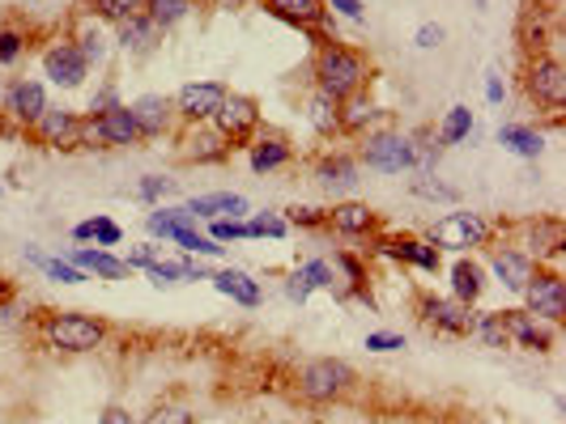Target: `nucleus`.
Segmentation results:
<instances>
[{
  "label": "nucleus",
  "mask_w": 566,
  "mask_h": 424,
  "mask_svg": "<svg viewBox=\"0 0 566 424\" xmlns=\"http://www.w3.org/2000/svg\"><path fill=\"white\" fill-rule=\"evenodd\" d=\"M499 141L507 144L512 153H519V157H541V149H545L541 132H537V128H524V124H503V128H499Z\"/></svg>",
  "instance_id": "72a5a7b5"
},
{
  "label": "nucleus",
  "mask_w": 566,
  "mask_h": 424,
  "mask_svg": "<svg viewBox=\"0 0 566 424\" xmlns=\"http://www.w3.org/2000/svg\"><path fill=\"white\" fill-rule=\"evenodd\" d=\"M39 331H43L48 348L68 352V357H86L106 344V323L95 314H81V310H43Z\"/></svg>",
  "instance_id": "f03ea898"
},
{
  "label": "nucleus",
  "mask_w": 566,
  "mask_h": 424,
  "mask_svg": "<svg viewBox=\"0 0 566 424\" xmlns=\"http://www.w3.org/2000/svg\"><path fill=\"white\" fill-rule=\"evenodd\" d=\"M30 259H35V264H39V268H43V272H48L52 281H60V284H81L86 281V272H81V268H73V264H64V259H43V255H35V250H30Z\"/></svg>",
  "instance_id": "a19ab883"
},
{
  "label": "nucleus",
  "mask_w": 566,
  "mask_h": 424,
  "mask_svg": "<svg viewBox=\"0 0 566 424\" xmlns=\"http://www.w3.org/2000/svg\"><path fill=\"white\" fill-rule=\"evenodd\" d=\"M524 310L541 323H563L566 319V281L558 268H532V277L524 284Z\"/></svg>",
  "instance_id": "0eeeda50"
},
{
  "label": "nucleus",
  "mask_w": 566,
  "mask_h": 424,
  "mask_svg": "<svg viewBox=\"0 0 566 424\" xmlns=\"http://www.w3.org/2000/svg\"><path fill=\"white\" fill-rule=\"evenodd\" d=\"M524 94L537 111H550L554 119L566 111V64L550 51L528 55L524 64Z\"/></svg>",
  "instance_id": "7ed1b4c3"
},
{
  "label": "nucleus",
  "mask_w": 566,
  "mask_h": 424,
  "mask_svg": "<svg viewBox=\"0 0 566 424\" xmlns=\"http://www.w3.org/2000/svg\"><path fill=\"white\" fill-rule=\"evenodd\" d=\"M370 250L397 259V264H410L417 272H439V250L426 242V237H413V234H375L370 237Z\"/></svg>",
  "instance_id": "ddd939ff"
},
{
  "label": "nucleus",
  "mask_w": 566,
  "mask_h": 424,
  "mask_svg": "<svg viewBox=\"0 0 566 424\" xmlns=\"http://www.w3.org/2000/svg\"><path fill=\"white\" fill-rule=\"evenodd\" d=\"M366 348H375V352H397V348H405V335H392V331H370V335H366Z\"/></svg>",
  "instance_id": "3c124183"
},
{
  "label": "nucleus",
  "mask_w": 566,
  "mask_h": 424,
  "mask_svg": "<svg viewBox=\"0 0 566 424\" xmlns=\"http://www.w3.org/2000/svg\"><path fill=\"white\" fill-rule=\"evenodd\" d=\"M375 119H379V106L366 94H350L341 102V137H366Z\"/></svg>",
  "instance_id": "7c9ffc66"
},
{
  "label": "nucleus",
  "mask_w": 566,
  "mask_h": 424,
  "mask_svg": "<svg viewBox=\"0 0 566 424\" xmlns=\"http://www.w3.org/2000/svg\"><path fill=\"white\" fill-rule=\"evenodd\" d=\"M324 230L341 237H375L383 230V217L362 200H341V204L324 208Z\"/></svg>",
  "instance_id": "f8f14e48"
},
{
  "label": "nucleus",
  "mask_w": 566,
  "mask_h": 424,
  "mask_svg": "<svg viewBox=\"0 0 566 424\" xmlns=\"http://www.w3.org/2000/svg\"><path fill=\"white\" fill-rule=\"evenodd\" d=\"M486 259H490V272L499 277V284L507 288V293H524V284H528V277H532V259L519 250V246H507V242H499V246H486Z\"/></svg>",
  "instance_id": "a211bd4d"
},
{
  "label": "nucleus",
  "mask_w": 566,
  "mask_h": 424,
  "mask_svg": "<svg viewBox=\"0 0 566 424\" xmlns=\"http://www.w3.org/2000/svg\"><path fill=\"white\" fill-rule=\"evenodd\" d=\"M137 195L141 200H162V195H175V179H162V175H146L137 183Z\"/></svg>",
  "instance_id": "8fccbe9b"
},
{
  "label": "nucleus",
  "mask_w": 566,
  "mask_h": 424,
  "mask_svg": "<svg viewBox=\"0 0 566 424\" xmlns=\"http://www.w3.org/2000/svg\"><path fill=\"white\" fill-rule=\"evenodd\" d=\"M171 242H179V246H184V250H192V255H222V242L197 234V226H192V230H175Z\"/></svg>",
  "instance_id": "79ce46f5"
},
{
  "label": "nucleus",
  "mask_w": 566,
  "mask_h": 424,
  "mask_svg": "<svg viewBox=\"0 0 566 424\" xmlns=\"http://www.w3.org/2000/svg\"><path fill=\"white\" fill-rule=\"evenodd\" d=\"M473 137V111L468 106H452L443 128H439V144H461Z\"/></svg>",
  "instance_id": "4c0bfd02"
},
{
  "label": "nucleus",
  "mask_w": 566,
  "mask_h": 424,
  "mask_svg": "<svg viewBox=\"0 0 566 424\" xmlns=\"http://www.w3.org/2000/svg\"><path fill=\"white\" fill-rule=\"evenodd\" d=\"M359 175H362L359 157H354V153H341V149L319 153V157L311 162V179L328 191H354L359 188Z\"/></svg>",
  "instance_id": "f3484780"
},
{
  "label": "nucleus",
  "mask_w": 566,
  "mask_h": 424,
  "mask_svg": "<svg viewBox=\"0 0 566 424\" xmlns=\"http://www.w3.org/2000/svg\"><path fill=\"white\" fill-rule=\"evenodd\" d=\"M209 124L222 132V141L230 149H248L260 132V102L252 94H226Z\"/></svg>",
  "instance_id": "6e6552de"
},
{
  "label": "nucleus",
  "mask_w": 566,
  "mask_h": 424,
  "mask_svg": "<svg viewBox=\"0 0 566 424\" xmlns=\"http://www.w3.org/2000/svg\"><path fill=\"white\" fill-rule=\"evenodd\" d=\"M473 335L486 339V348H512V335H507V323L499 310H477V327Z\"/></svg>",
  "instance_id": "e433bc0d"
},
{
  "label": "nucleus",
  "mask_w": 566,
  "mask_h": 424,
  "mask_svg": "<svg viewBox=\"0 0 566 424\" xmlns=\"http://www.w3.org/2000/svg\"><path fill=\"white\" fill-rule=\"evenodd\" d=\"M235 149L222 141V132L213 124H188L184 132V162H197V166H217L226 162Z\"/></svg>",
  "instance_id": "aec40b11"
},
{
  "label": "nucleus",
  "mask_w": 566,
  "mask_h": 424,
  "mask_svg": "<svg viewBox=\"0 0 566 424\" xmlns=\"http://www.w3.org/2000/svg\"><path fill=\"white\" fill-rule=\"evenodd\" d=\"M311 288H337V272H332L328 259H311V264H303V268L290 277V284H286V293H290L294 301H307Z\"/></svg>",
  "instance_id": "bb28decb"
},
{
  "label": "nucleus",
  "mask_w": 566,
  "mask_h": 424,
  "mask_svg": "<svg viewBox=\"0 0 566 424\" xmlns=\"http://www.w3.org/2000/svg\"><path fill=\"white\" fill-rule=\"evenodd\" d=\"M413 306H417V319L439 335H452V339H468L477 327V306H464L456 297H439L430 288L413 293Z\"/></svg>",
  "instance_id": "39448f33"
},
{
  "label": "nucleus",
  "mask_w": 566,
  "mask_h": 424,
  "mask_svg": "<svg viewBox=\"0 0 566 424\" xmlns=\"http://www.w3.org/2000/svg\"><path fill=\"white\" fill-rule=\"evenodd\" d=\"M524 234H528V259L532 264H545V259H563L566 255V226L558 217H537V221H528L524 226Z\"/></svg>",
  "instance_id": "6ab92c4d"
},
{
  "label": "nucleus",
  "mask_w": 566,
  "mask_h": 424,
  "mask_svg": "<svg viewBox=\"0 0 566 424\" xmlns=\"http://www.w3.org/2000/svg\"><path fill=\"white\" fill-rule=\"evenodd\" d=\"M68 259H73V268H81V272H90V277H99V281H124L133 268L124 264V259H115L106 246H77V250H68Z\"/></svg>",
  "instance_id": "393cba45"
},
{
  "label": "nucleus",
  "mask_w": 566,
  "mask_h": 424,
  "mask_svg": "<svg viewBox=\"0 0 566 424\" xmlns=\"http://www.w3.org/2000/svg\"><path fill=\"white\" fill-rule=\"evenodd\" d=\"M30 137H35V144L60 149V153L81 149V144H86V115H77V111H68V106H48V111L30 124Z\"/></svg>",
  "instance_id": "9d476101"
},
{
  "label": "nucleus",
  "mask_w": 566,
  "mask_h": 424,
  "mask_svg": "<svg viewBox=\"0 0 566 424\" xmlns=\"http://www.w3.org/2000/svg\"><path fill=\"white\" fill-rule=\"evenodd\" d=\"M99 424H137V421H133V412H128V408L111 403V408H103V416H99Z\"/></svg>",
  "instance_id": "5fc2aeb1"
},
{
  "label": "nucleus",
  "mask_w": 566,
  "mask_h": 424,
  "mask_svg": "<svg viewBox=\"0 0 566 424\" xmlns=\"http://www.w3.org/2000/svg\"><path fill=\"white\" fill-rule=\"evenodd\" d=\"M443 43V26H422L417 30V48H439Z\"/></svg>",
  "instance_id": "6e6d98bb"
},
{
  "label": "nucleus",
  "mask_w": 566,
  "mask_h": 424,
  "mask_svg": "<svg viewBox=\"0 0 566 424\" xmlns=\"http://www.w3.org/2000/svg\"><path fill=\"white\" fill-rule=\"evenodd\" d=\"M141 424H197V412L188 403H158Z\"/></svg>",
  "instance_id": "ea45409f"
},
{
  "label": "nucleus",
  "mask_w": 566,
  "mask_h": 424,
  "mask_svg": "<svg viewBox=\"0 0 566 424\" xmlns=\"http://www.w3.org/2000/svg\"><path fill=\"white\" fill-rule=\"evenodd\" d=\"M290 226H303V230H324V208H307V204H294L286 213Z\"/></svg>",
  "instance_id": "09e8293b"
},
{
  "label": "nucleus",
  "mask_w": 566,
  "mask_h": 424,
  "mask_svg": "<svg viewBox=\"0 0 566 424\" xmlns=\"http://www.w3.org/2000/svg\"><path fill=\"white\" fill-rule=\"evenodd\" d=\"M226 94H230V90H226L222 81H192V86H184L171 102H175V115H179L184 124H209V119L217 115V106H222Z\"/></svg>",
  "instance_id": "4468645a"
},
{
  "label": "nucleus",
  "mask_w": 566,
  "mask_h": 424,
  "mask_svg": "<svg viewBox=\"0 0 566 424\" xmlns=\"http://www.w3.org/2000/svg\"><path fill=\"white\" fill-rule=\"evenodd\" d=\"M209 237H213V242H235V237H252V226H248V221H239V217H222V221H213Z\"/></svg>",
  "instance_id": "c03bdc74"
},
{
  "label": "nucleus",
  "mask_w": 566,
  "mask_h": 424,
  "mask_svg": "<svg viewBox=\"0 0 566 424\" xmlns=\"http://www.w3.org/2000/svg\"><path fill=\"white\" fill-rule=\"evenodd\" d=\"M332 272L345 277L341 297H359V301H366V306H375V301H370V277H366V264H362L354 250H337V255H332Z\"/></svg>",
  "instance_id": "cd10ccee"
},
{
  "label": "nucleus",
  "mask_w": 566,
  "mask_h": 424,
  "mask_svg": "<svg viewBox=\"0 0 566 424\" xmlns=\"http://www.w3.org/2000/svg\"><path fill=\"white\" fill-rule=\"evenodd\" d=\"M197 226V217L179 204V208H154L150 213V234H158V237H171L175 230H192Z\"/></svg>",
  "instance_id": "c9c22d12"
},
{
  "label": "nucleus",
  "mask_w": 566,
  "mask_h": 424,
  "mask_svg": "<svg viewBox=\"0 0 566 424\" xmlns=\"http://www.w3.org/2000/svg\"><path fill=\"white\" fill-rule=\"evenodd\" d=\"M192 4H217V0H192Z\"/></svg>",
  "instance_id": "bf43d9fd"
},
{
  "label": "nucleus",
  "mask_w": 566,
  "mask_h": 424,
  "mask_svg": "<svg viewBox=\"0 0 566 424\" xmlns=\"http://www.w3.org/2000/svg\"><path fill=\"white\" fill-rule=\"evenodd\" d=\"M332 9H341V13H345V17H354V22L362 17V4H359V0H332Z\"/></svg>",
  "instance_id": "4d7b16f0"
},
{
  "label": "nucleus",
  "mask_w": 566,
  "mask_h": 424,
  "mask_svg": "<svg viewBox=\"0 0 566 424\" xmlns=\"http://www.w3.org/2000/svg\"><path fill=\"white\" fill-rule=\"evenodd\" d=\"M43 73L52 77V86H60V90H77L86 81V73H90V60L81 55L77 43L60 39V43L43 51Z\"/></svg>",
  "instance_id": "2eb2a0df"
},
{
  "label": "nucleus",
  "mask_w": 566,
  "mask_h": 424,
  "mask_svg": "<svg viewBox=\"0 0 566 424\" xmlns=\"http://www.w3.org/2000/svg\"><path fill=\"white\" fill-rule=\"evenodd\" d=\"M354 365L341 361V357H315L299 370V399L303 403H337L354 390Z\"/></svg>",
  "instance_id": "20e7f679"
},
{
  "label": "nucleus",
  "mask_w": 566,
  "mask_h": 424,
  "mask_svg": "<svg viewBox=\"0 0 566 424\" xmlns=\"http://www.w3.org/2000/svg\"><path fill=\"white\" fill-rule=\"evenodd\" d=\"M486 293V268L477 259H456L452 264V297L464 306H477Z\"/></svg>",
  "instance_id": "c85d7f7f"
},
{
  "label": "nucleus",
  "mask_w": 566,
  "mask_h": 424,
  "mask_svg": "<svg viewBox=\"0 0 566 424\" xmlns=\"http://www.w3.org/2000/svg\"><path fill=\"white\" fill-rule=\"evenodd\" d=\"M426 242L435 250H473V246H490V221L473 208H456V213H443L430 230H426Z\"/></svg>",
  "instance_id": "423d86ee"
},
{
  "label": "nucleus",
  "mask_w": 566,
  "mask_h": 424,
  "mask_svg": "<svg viewBox=\"0 0 566 424\" xmlns=\"http://www.w3.org/2000/svg\"><path fill=\"white\" fill-rule=\"evenodd\" d=\"M413 195L422 200H443V204H456V188H443V183H430V175L413 179Z\"/></svg>",
  "instance_id": "a18cd8bd"
},
{
  "label": "nucleus",
  "mask_w": 566,
  "mask_h": 424,
  "mask_svg": "<svg viewBox=\"0 0 566 424\" xmlns=\"http://www.w3.org/2000/svg\"><path fill=\"white\" fill-rule=\"evenodd\" d=\"M124 264L128 268H150V264H158V246H133Z\"/></svg>",
  "instance_id": "864d4df0"
},
{
  "label": "nucleus",
  "mask_w": 566,
  "mask_h": 424,
  "mask_svg": "<svg viewBox=\"0 0 566 424\" xmlns=\"http://www.w3.org/2000/svg\"><path fill=\"white\" fill-rule=\"evenodd\" d=\"M158 43H162V30H158L146 13L133 17V22H120V48L128 51V55H150Z\"/></svg>",
  "instance_id": "c756f323"
},
{
  "label": "nucleus",
  "mask_w": 566,
  "mask_h": 424,
  "mask_svg": "<svg viewBox=\"0 0 566 424\" xmlns=\"http://www.w3.org/2000/svg\"><path fill=\"white\" fill-rule=\"evenodd\" d=\"M95 9H99V17L103 22H133V17H141L146 13V0H95Z\"/></svg>",
  "instance_id": "58836bf2"
},
{
  "label": "nucleus",
  "mask_w": 566,
  "mask_h": 424,
  "mask_svg": "<svg viewBox=\"0 0 566 424\" xmlns=\"http://www.w3.org/2000/svg\"><path fill=\"white\" fill-rule=\"evenodd\" d=\"M307 119L311 128H315V137H341V102L328 94H311L307 102Z\"/></svg>",
  "instance_id": "473e14b6"
},
{
  "label": "nucleus",
  "mask_w": 566,
  "mask_h": 424,
  "mask_svg": "<svg viewBox=\"0 0 566 424\" xmlns=\"http://www.w3.org/2000/svg\"><path fill=\"white\" fill-rule=\"evenodd\" d=\"M264 9L281 22H290L294 30H307V35L328 26V0H264Z\"/></svg>",
  "instance_id": "5701e85b"
},
{
  "label": "nucleus",
  "mask_w": 566,
  "mask_h": 424,
  "mask_svg": "<svg viewBox=\"0 0 566 424\" xmlns=\"http://www.w3.org/2000/svg\"><path fill=\"white\" fill-rule=\"evenodd\" d=\"M192 13V0H146V17L166 35L171 26H179Z\"/></svg>",
  "instance_id": "f704fd0d"
},
{
  "label": "nucleus",
  "mask_w": 566,
  "mask_h": 424,
  "mask_svg": "<svg viewBox=\"0 0 566 424\" xmlns=\"http://www.w3.org/2000/svg\"><path fill=\"white\" fill-rule=\"evenodd\" d=\"M0 106H4V115H9L17 128H30V124L48 111V94H43V86H39V81L17 77V81H9V86H4Z\"/></svg>",
  "instance_id": "dca6fc26"
},
{
  "label": "nucleus",
  "mask_w": 566,
  "mask_h": 424,
  "mask_svg": "<svg viewBox=\"0 0 566 424\" xmlns=\"http://www.w3.org/2000/svg\"><path fill=\"white\" fill-rule=\"evenodd\" d=\"M359 166L379 170V175L413 170V141L405 132H366L359 149Z\"/></svg>",
  "instance_id": "1a4fd4ad"
},
{
  "label": "nucleus",
  "mask_w": 566,
  "mask_h": 424,
  "mask_svg": "<svg viewBox=\"0 0 566 424\" xmlns=\"http://www.w3.org/2000/svg\"><path fill=\"white\" fill-rule=\"evenodd\" d=\"M486 94H490V102H499V98H503V86H499V77H490V86H486Z\"/></svg>",
  "instance_id": "13d9d810"
},
{
  "label": "nucleus",
  "mask_w": 566,
  "mask_h": 424,
  "mask_svg": "<svg viewBox=\"0 0 566 424\" xmlns=\"http://www.w3.org/2000/svg\"><path fill=\"white\" fill-rule=\"evenodd\" d=\"M507 335H512V348H528V352H550L554 348V331L545 327L541 319H532L528 310H499Z\"/></svg>",
  "instance_id": "4be33fe9"
},
{
  "label": "nucleus",
  "mask_w": 566,
  "mask_h": 424,
  "mask_svg": "<svg viewBox=\"0 0 566 424\" xmlns=\"http://www.w3.org/2000/svg\"><path fill=\"white\" fill-rule=\"evenodd\" d=\"M370 73H375L370 55H366L362 48L341 43L337 35L319 43V51H315V64H311L315 90H319V94H328V98H337V102H345L350 94H362V90H366V81H370Z\"/></svg>",
  "instance_id": "f257e3e1"
},
{
  "label": "nucleus",
  "mask_w": 566,
  "mask_h": 424,
  "mask_svg": "<svg viewBox=\"0 0 566 424\" xmlns=\"http://www.w3.org/2000/svg\"><path fill=\"white\" fill-rule=\"evenodd\" d=\"M22 51H26V35L13 30V26H4V30H0V64H13Z\"/></svg>",
  "instance_id": "49530a36"
},
{
  "label": "nucleus",
  "mask_w": 566,
  "mask_h": 424,
  "mask_svg": "<svg viewBox=\"0 0 566 424\" xmlns=\"http://www.w3.org/2000/svg\"><path fill=\"white\" fill-rule=\"evenodd\" d=\"M86 141H99L103 149H128V144H141V128L128 111V102H115L103 111H90L86 115Z\"/></svg>",
  "instance_id": "9b49d317"
},
{
  "label": "nucleus",
  "mask_w": 566,
  "mask_h": 424,
  "mask_svg": "<svg viewBox=\"0 0 566 424\" xmlns=\"http://www.w3.org/2000/svg\"><path fill=\"white\" fill-rule=\"evenodd\" d=\"M290 157H294V149H290V141H286L281 132H256L252 144H248V166H252L256 175L281 170Z\"/></svg>",
  "instance_id": "b1692460"
},
{
  "label": "nucleus",
  "mask_w": 566,
  "mask_h": 424,
  "mask_svg": "<svg viewBox=\"0 0 566 424\" xmlns=\"http://www.w3.org/2000/svg\"><path fill=\"white\" fill-rule=\"evenodd\" d=\"M120 237H124V230H120L115 221H106V217H95V221H90V242H95V246H120Z\"/></svg>",
  "instance_id": "de8ad7c7"
},
{
  "label": "nucleus",
  "mask_w": 566,
  "mask_h": 424,
  "mask_svg": "<svg viewBox=\"0 0 566 424\" xmlns=\"http://www.w3.org/2000/svg\"><path fill=\"white\" fill-rule=\"evenodd\" d=\"M209 281L217 284V293H226L230 301H239V306H260V284L248 277V272H239V268H222L217 277H209Z\"/></svg>",
  "instance_id": "2f4dec72"
},
{
  "label": "nucleus",
  "mask_w": 566,
  "mask_h": 424,
  "mask_svg": "<svg viewBox=\"0 0 566 424\" xmlns=\"http://www.w3.org/2000/svg\"><path fill=\"white\" fill-rule=\"evenodd\" d=\"M197 221H222V217H248V200L243 195H230V191H213V195H197L184 204Z\"/></svg>",
  "instance_id": "a878e982"
},
{
  "label": "nucleus",
  "mask_w": 566,
  "mask_h": 424,
  "mask_svg": "<svg viewBox=\"0 0 566 424\" xmlns=\"http://www.w3.org/2000/svg\"><path fill=\"white\" fill-rule=\"evenodd\" d=\"M128 111H133V119H137V128H141V141H158V137L171 132V124H175V102L162 94L137 98V102H128Z\"/></svg>",
  "instance_id": "412c9836"
},
{
  "label": "nucleus",
  "mask_w": 566,
  "mask_h": 424,
  "mask_svg": "<svg viewBox=\"0 0 566 424\" xmlns=\"http://www.w3.org/2000/svg\"><path fill=\"white\" fill-rule=\"evenodd\" d=\"M77 48H81V55H86V60H103V35H99V30H95V26H90V30H81V39H77Z\"/></svg>",
  "instance_id": "603ef678"
},
{
  "label": "nucleus",
  "mask_w": 566,
  "mask_h": 424,
  "mask_svg": "<svg viewBox=\"0 0 566 424\" xmlns=\"http://www.w3.org/2000/svg\"><path fill=\"white\" fill-rule=\"evenodd\" d=\"M248 226H252V237H286V230H290V221L277 213H256Z\"/></svg>",
  "instance_id": "37998d69"
}]
</instances>
